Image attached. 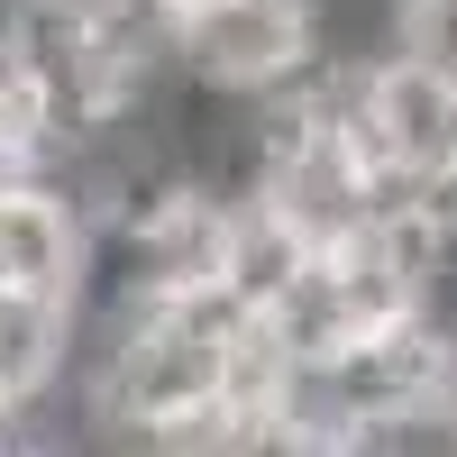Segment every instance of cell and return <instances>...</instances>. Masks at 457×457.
Returning <instances> with one entry per match:
<instances>
[{"instance_id": "obj_4", "label": "cell", "mask_w": 457, "mask_h": 457, "mask_svg": "<svg viewBox=\"0 0 457 457\" xmlns=\"http://www.w3.org/2000/svg\"><path fill=\"white\" fill-rule=\"evenodd\" d=\"M156 10H165V19H174V10H183V0H156Z\"/></svg>"}, {"instance_id": "obj_1", "label": "cell", "mask_w": 457, "mask_h": 457, "mask_svg": "<svg viewBox=\"0 0 457 457\" xmlns=\"http://www.w3.org/2000/svg\"><path fill=\"white\" fill-rule=\"evenodd\" d=\"M320 83L394 202H430L457 183V73L421 64L411 46H366V55H329Z\"/></svg>"}, {"instance_id": "obj_2", "label": "cell", "mask_w": 457, "mask_h": 457, "mask_svg": "<svg viewBox=\"0 0 457 457\" xmlns=\"http://www.w3.org/2000/svg\"><path fill=\"white\" fill-rule=\"evenodd\" d=\"M165 55L211 101H284L329 64L320 0H183L165 19Z\"/></svg>"}, {"instance_id": "obj_3", "label": "cell", "mask_w": 457, "mask_h": 457, "mask_svg": "<svg viewBox=\"0 0 457 457\" xmlns=\"http://www.w3.org/2000/svg\"><path fill=\"white\" fill-rule=\"evenodd\" d=\"M92 265V220L64 183L37 174H0V293H83Z\"/></svg>"}]
</instances>
